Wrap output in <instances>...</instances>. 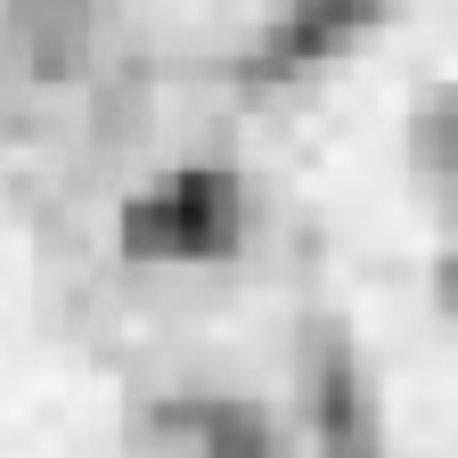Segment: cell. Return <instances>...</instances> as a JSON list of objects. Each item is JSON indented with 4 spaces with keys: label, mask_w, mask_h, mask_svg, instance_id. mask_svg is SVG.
Instances as JSON below:
<instances>
[{
    "label": "cell",
    "mask_w": 458,
    "mask_h": 458,
    "mask_svg": "<svg viewBox=\"0 0 458 458\" xmlns=\"http://www.w3.org/2000/svg\"><path fill=\"white\" fill-rule=\"evenodd\" d=\"M49 25H82V41H123L140 57H197V66H270L319 41L344 0H25Z\"/></svg>",
    "instance_id": "6da1fadb"
},
{
    "label": "cell",
    "mask_w": 458,
    "mask_h": 458,
    "mask_svg": "<svg viewBox=\"0 0 458 458\" xmlns=\"http://www.w3.org/2000/svg\"><path fill=\"white\" fill-rule=\"evenodd\" d=\"M442 246H450V262H442V286H450V303H458V90H450V106H442Z\"/></svg>",
    "instance_id": "7a4b0ae2"
}]
</instances>
